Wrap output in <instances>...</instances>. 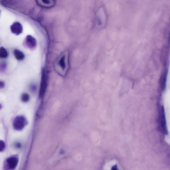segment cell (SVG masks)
<instances>
[{
	"label": "cell",
	"mask_w": 170,
	"mask_h": 170,
	"mask_svg": "<svg viewBox=\"0 0 170 170\" xmlns=\"http://www.w3.org/2000/svg\"><path fill=\"white\" fill-rule=\"evenodd\" d=\"M27 122L25 118L23 116L16 117L13 122V127L17 131L22 130L27 125Z\"/></svg>",
	"instance_id": "obj_1"
},
{
	"label": "cell",
	"mask_w": 170,
	"mask_h": 170,
	"mask_svg": "<svg viewBox=\"0 0 170 170\" xmlns=\"http://www.w3.org/2000/svg\"><path fill=\"white\" fill-rule=\"evenodd\" d=\"M19 159L17 157L12 156L6 159L4 163V168L6 170H14L18 165Z\"/></svg>",
	"instance_id": "obj_2"
},
{
	"label": "cell",
	"mask_w": 170,
	"mask_h": 170,
	"mask_svg": "<svg viewBox=\"0 0 170 170\" xmlns=\"http://www.w3.org/2000/svg\"><path fill=\"white\" fill-rule=\"evenodd\" d=\"M10 30L13 34L18 35L22 33L23 31V28L22 25L20 23L16 22L13 23L11 26Z\"/></svg>",
	"instance_id": "obj_3"
},
{
	"label": "cell",
	"mask_w": 170,
	"mask_h": 170,
	"mask_svg": "<svg viewBox=\"0 0 170 170\" xmlns=\"http://www.w3.org/2000/svg\"><path fill=\"white\" fill-rule=\"evenodd\" d=\"M24 44L25 46L30 49H33L36 46V39L33 37L28 35L25 39Z\"/></svg>",
	"instance_id": "obj_4"
},
{
	"label": "cell",
	"mask_w": 170,
	"mask_h": 170,
	"mask_svg": "<svg viewBox=\"0 0 170 170\" xmlns=\"http://www.w3.org/2000/svg\"><path fill=\"white\" fill-rule=\"evenodd\" d=\"M161 124L162 127L165 133L167 135L168 134L166 120H165V110L164 107L163 106L161 111Z\"/></svg>",
	"instance_id": "obj_5"
},
{
	"label": "cell",
	"mask_w": 170,
	"mask_h": 170,
	"mask_svg": "<svg viewBox=\"0 0 170 170\" xmlns=\"http://www.w3.org/2000/svg\"><path fill=\"white\" fill-rule=\"evenodd\" d=\"M14 54L15 57L18 60H22L24 58V54L22 52L19 50H15L14 51Z\"/></svg>",
	"instance_id": "obj_6"
},
{
	"label": "cell",
	"mask_w": 170,
	"mask_h": 170,
	"mask_svg": "<svg viewBox=\"0 0 170 170\" xmlns=\"http://www.w3.org/2000/svg\"><path fill=\"white\" fill-rule=\"evenodd\" d=\"M8 52L3 47L0 48V58H4L8 56Z\"/></svg>",
	"instance_id": "obj_7"
},
{
	"label": "cell",
	"mask_w": 170,
	"mask_h": 170,
	"mask_svg": "<svg viewBox=\"0 0 170 170\" xmlns=\"http://www.w3.org/2000/svg\"><path fill=\"white\" fill-rule=\"evenodd\" d=\"M7 65L5 62H0V72H3L7 68Z\"/></svg>",
	"instance_id": "obj_8"
},
{
	"label": "cell",
	"mask_w": 170,
	"mask_h": 170,
	"mask_svg": "<svg viewBox=\"0 0 170 170\" xmlns=\"http://www.w3.org/2000/svg\"><path fill=\"white\" fill-rule=\"evenodd\" d=\"M29 96L28 94L24 93L22 95L21 99L23 102H27L29 101Z\"/></svg>",
	"instance_id": "obj_9"
},
{
	"label": "cell",
	"mask_w": 170,
	"mask_h": 170,
	"mask_svg": "<svg viewBox=\"0 0 170 170\" xmlns=\"http://www.w3.org/2000/svg\"><path fill=\"white\" fill-rule=\"evenodd\" d=\"M59 64L62 69H65V67H66V64H65V56H62L60 59L59 62Z\"/></svg>",
	"instance_id": "obj_10"
},
{
	"label": "cell",
	"mask_w": 170,
	"mask_h": 170,
	"mask_svg": "<svg viewBox=\"0 0 170 170\" xmlns=\"http://www.w3.org/2000/svg\"><path fill=\"white\" fill-rule=\"evenodd\" d=\"M5 144L3 141L0 140V152H3L5 150Z\"/></svg>",
	"instance_id": "obj_11"
},
{
	"label": "cell",
	"mask_w": 170,
	"mask_h": 170,
	"mask_svg": "<svg viewBox=\"0 0 170 170\" xmlns=\"http://www.w3.org/2000/svg\"><path fill=\"white\" fill-rule=\"evenodd\" d=\"M15 147L17 149H19L21 148L22 145L21 143L19 142H17L15 144Z\"/></svg>",
	"instance_id": "obj_12"
},
{
	"label": "cell",
	"mask_w": 170,
	"mask_h": 170,
	"mask_svg": "<svg viewBox=\"0 0 170 170\" xmlns=\"http://www.w3.org/2000/svg\"><path fill=\"white\" fill-rule=\"evenodd\" d=\"M5 86V83L3 81H0V89L3 88Z\"/></svg>",
	"instance_id": "obj_13"
},
{
	"label": "cell",
	"mask_w": 170,
	"mask_h": 170,
	"mask_svg": "<svg viewBox=\"0 0 170 170\" xmlns=\"http://www.w3.org/2000/svg\"><path fill=\"white\" fill-rule=\"evenodd\" d=\"M36 88V86L34 85H32L30 86V89H31V90L32 91H34L35 90Z\"/></svg>",
	"instance_id": "obj_14"
},
{
	"label": "cell",
	"mask_w": 170,
	"mask_h": 170,
	"mask_svg": "<svg viewBox=\"0 0 170 170\" xmlns=\"http://www.w3.org/2000/svg\"><path fill=\"white\" fill-rule=\"evenodd\" d=\"M112 170H117V166L116 165H114V166H113L112 167Z\"/></svg>",
	"instance_id": "obj_15"
},
{
	"label": "cell",
	"mask_w": 170,
	"mask_h": 170,
	"mask_svg": "<svg viewBox=\"0 0 170 170\" xmlns=\"http://www.w3.org/2000/svg\"><path fill=\"white\" fill-rule=\"evenodd\" d=\"M2 108V106L1 105V104H0V110H1V109Z\"/></svg>",
	"instance_id": "obj_16"
}]
</instances>
